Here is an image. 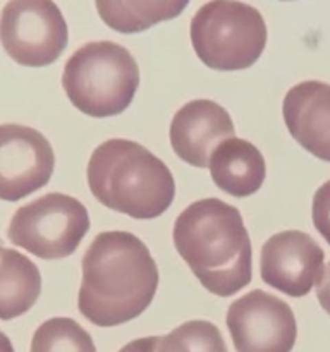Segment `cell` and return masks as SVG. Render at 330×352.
Returning <instances> with one entry per match:
<instances>
[{
    "instance_id": "17",
    "label": "cell",
    "mask_w": 330,
    "mask_h": 352,
    "mask_svg": "<svg viewBox=\"0 0 330 352\" xmlns=\"http://www.w3.org/2000/svg\"><path fill=\"white\" fill-rule=\"evenodd\" d=\"M158 352H227V346L213 323L195 320L160 337Z\"/></svg>"
},
{
    "instance_id": "5",
    "label": "cell",
    "mask_w": 330,
    "mask_h": 352,
    "mask_svg": "<svg viewBox=\"0 0 330 352\" xmlns=\"http://www.w3.org/2000/svg\"><path fill=\"white\" fill-rule=\"evenodd\" d=\"M191 43L215 71H243L261 57L267 26L254 7L239 0H212L191 21Z\"/></svg>"
},
{
    "instance_id": "7",
    "label": "cell",
    "mask_w": 330,
    "mask_h": 352,
    "mask_svg": "<svg viewBox=\"0 0 330 352\" xmlns=\"http://www.w3.org/2000/svg\"><path fill=\"white\" fill-rule=\"evenodd\" d=\"M67 24L54 0H9L0 16V41L14 62L45 67L67 47Z\"/></svg>"
},
{
    "instance_id": "9",
    "label": "cell",
    "mask_w": 330,
    "mask_h": 352,
    "mask_svg": "<svg viewBox=\"0 0 330 352\" xmlns=\"http://www.w3.org/2000/svg\"><path fill=\"white\" fill-rule=\"evenodd\" d=\"M55 167L50 143L33 127L0 126V199L19 201L48 184Z\"/></svg>"
},
{
    "instance_id": "19",
    "label": "cell",
    "mask_w": 330,
    "mask_h": 352,
    "mask_svg": "<svg viewBox=\"0 0 330 352\" xmlns=\"http://www.w3.org/2000/svg\"><path fill=\"white\" fill-rule=\"evenodd\" d=\"M316 298H318L320 306L330 315V261L323 268V275L316 284Z\"/></svg>"
},
{
    "instance_id": "13",
    "label": "cell",
    "mask_w": 330,
    "mask_h": 352,
    "mask_svg": "<svg viewBox=\"0 0 330 352\" xmlns=\"http://www.w3.org/2000/svg\"><path fill=\"white\" fill-rule=\"evenodd\" d=\"M208 168L217 188L236 198L254 195L267 175L261 151L236 136L222 141L213 150Z\"/></svg>"
},
{
    "instance_id": "12",
    "label": "cell",
    "mask_w": 330,
    "mask_h": 352,
    "mask_svg": "<svg viewBox=\"0 0 330 352\" xmlns=\"http://www.w3.org/2000/svg\"><path fill=\"white\" fill-rule=\"evenodd\" d=\"M291 136L318 160L330 162V85L302 81L292 86L282 103Z\"/></svg>"
},
{
    "instance_id": "20",
    "label": "cell",
    "mask_w": 330,
    "mask_h": 352,
    "mask_svg": "<svg viewBox=\"0 0 330 352\" xmlns=\"http://www.w3.org/2000/svg\"><path fill=\"white\" fill-rule=\"evenodd\" d=\"M160 337H144L124 346L119 352H158Z\"/></svg>"
},
{
    "instance_id": "14",
    "label": "cell",
    "mask_w": 330,
    "mask_h": 352,
    "mask_svg": "<svg viewBox=\"0 0 330 352\" xmlns=\"http://www.w3.org/2000/svg\"><path fill=\"white\" fill-rule=\"evenodd\" d=\"M40 292L36 265L19 251L0 248V320H14L30 311Z\"/></svg>"
},
{
    "instance_id": "16",
    "label": "cell",
    "mask_w": 330,
    "mask_h": 352,
    "mask_svg": "<svg viewBox=\"0 0 330 352\" xmlns=\"http://www.w3.org/2000/svg\"><path fill=\"white\" fill-rule=\"evenodd\" d=\"M31 352H96L89 333L71 318L41 323L31 340Z\"/></svg>"
},
{
    "instance_id": "10",
    "label": "cell",
    "mask_w": 330,
    "mask_h": 352,
    "mask_svg": "<svg viewBox=\"0 0 330 352\" xmlns=\"http://www.w3.org/2000/svg\"><path fill=\"white\" fill-rule=\"evenodd\" d=\"M325 253L311 236L287 230L272 236L261 248V280L291 298L309 294L323 275Z\"/></svg>"
},
{
    "instance_id": "1",
    "label": "cell",
    "mask_w": 330,
    "mask_h": 352,
    "mask_svg": "<svg viewBox=\"0 0 330 352\" xmlns=\"http://www.w3.org/2000/svg\"><path fill=\"white\" fill-rule=\"evenodd\" d=\"M158 268L143 241L122 230L102 232L82 258L78 308L96 327L138 318L153 301Z\"/></svg>"
},
{
    "instance_id": "15",
    "label": "cell",
    "mask_w": 330,
    "mask_h": 352,
    "mask_svg": "<svg viewBox=\"0 0 330 352\" xmlns=\"http://www.w3.org/2000/svg\"><path fill=\"white\" fill-rule=\"evenodd\" d=\"M103 23L119 33H140L177 17L189 0H95Z\"/></svg>"
},
{
    "instance_id": "4",
    "label": "cell",
    "mask_w": 330,
    "mask_h": 352,
    "mask_svg": "<svg viewBox=\"0 0 330 352\" xmlns=\"http://www.w3.org/2000/svg\"><path fill=\"white\" fill-rule=\"evenodd\" d=\"M62 86L79 112L105 119L131 105L140 86V69L127 48L113 41H91L65 62Z\"/></svg>"
},
{
    "instance_id": "3",
    "label": "cell",
    "mask_w": 330,
    "mask_h": 352,
    "mask_svg": "<svg viewBox=\"0 0 330 352\" xmlns=\"http://www.w3.org/2000/svg\"><path fill=\"white\" fill-rule=\"evenodd\" d=\"M88 186L103 206L136 220L160 217L175 196L167 165L127 140H109L93 151Z\"/></svg>"
},
{
    "instance_id": "2",
    "label": "cell",
    "mask_w": 330,
    "mask_h": 352,
    "mask_svg": "<svg viewBox=\"0 0 330 352\" xmlns=\"http://www.w3.org/2000/svg\"><path fill=\"white\" fill-rule=\"evenodd\" d=\"M174 244L203 287L219 298L251 282V241L236 206L217 198L189 205L174 223Z\"/></svg>"
},
{
    "instance_id": "11",
    "label": "cell",
    "mask_w": 330,
    "mask_h": 352,
    "mask_svg": "<svg viewBox=\"0 0 330 352\" xmlns=\"http://www.w3.org/2000/svg\"><path fill=\"white\" fill-rule=\"evenodd\" d=\"M236 136L229 112L212 100H192L175 112L170 144L181 160L192 167H208L213 150Z\"/></svg>"
},
{
    "instance_id": "18",
    "label": "cell",
    "mask_w": 330,
    "mask_h": 352,
    "mask_svg": "<svg viewBox=\"0 0 330 352\" xmlns=\"http://www.w3.org/2000/svg\"><path fill=\"white\" fill-rule=\"evenodd\" d=\"M311 217L316 232L330 244V181H327L313 196Z\"/></svg>"
},
{
    "instance_id": "6",
    "label": "cell",
    "mask_w": 330,
    "mask_h": 352,
    "mask_svg": "<svg viewBox=\"0 0 330 352\" xmlns=\"http://www.w3.org/2000/svg\"><path fill=\"white\" fill-rule=\"evenodd\" d=\"M89 230L88 210L76 198L50 192L21 206L7 236L14 246L41 260H62L78 250Z\"/></svg>"
},
{
    "instance_id": "8",
    "label": "cell",
    "mask_w": 330,
    "mask_h": 352,
    "mask_svg": "<svg viewBox=\"0 0 330 352\" xmlns=\"http://www.w3.org/2000/svg\"><path fill=\"white\" fill-rule=\"evenodd\" d=\"M226 322L237 352H291L296 344L294 313L268 292H248L234 301Z\"/></svg>"
},
{
    "instance_id": "21",
    "label": "cell",
    "mask_w": 330,
    "mask_h": 352,
    "mask_svg": "<svg viewBox=\"0 0 330 352\" xmlns=\"http://www.w3.org/2000/svg\"><path fill=\"white\" fill-rule=\"evenodd\" d=\"M0 352H14V347L12 344H10L9 337L2 332H0Z\"/></svg>"
}]
</instances>
